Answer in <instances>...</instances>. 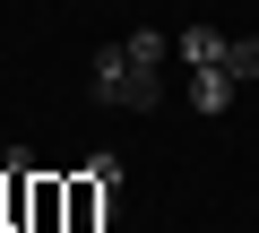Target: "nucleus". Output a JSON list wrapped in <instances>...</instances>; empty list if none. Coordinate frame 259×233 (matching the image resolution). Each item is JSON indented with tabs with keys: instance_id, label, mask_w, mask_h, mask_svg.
<instances>
[{
	"instance_id": "f257e3e1",
	"label": "nucleus",
	"mask_w": 259,
	"mask_h": 233,
	"mask_svg": "<svg viewBox=\"0 0 259 233\" xmlns=\"http://www.w3.org/2000/svg\"><path fill=\"white\" fill-rule=\"evenodd\" d=\"M95 95L121 104V112H156V104H164V69L130 61V43H104V52H95Z\"/></svg>"
},
{
	"instance_id": "f03ea898",
	"label": "nucleus",
	"mask_w": 259,
	"mask_h": 233,
	"mask_svg": "<svg viewBox=\"0 0 259 233\" xmlns=\"http://www.w3.org/2000/svg\"><path fill=\"white\" fill-rule=\"evenodd\" d=\"M121 199V156H87V173H69V224L61 233H104Z\"/></svg>"
},
{
	"instance_id": "7ed1b4c3",
	"label": "nucleus",
	"mask_w": 259,
	"mask_h": 233,
	"mask_svg": "<svg viewBox=\"0 0 259 233\" xmlns=\"http://www.w3.org/2000/svg\"><path fill=\"white\" fill-rule=\"evenodd\" d=\"M225 43H233L225 26H182V35H173V52H182L190 69H225Z\"/></svg>"
},
{
	"instance_id": "20e7f679",
	"label": "nucleus",
	"mask_w": 259,
	"mask_h": 233,
	"mask_svg": "<svg viewBox=\"0 0 259 233\" xmlns=\"http://www.w3.org/2000/svg\"><path fill=\"white\" fill-rule=\"evenodd\" d=\"M233 95H242V78H233V69H190V112H225Z\"/></svg>"
},
{
	"instance_id": "39448f33",
	"label": "nucleus",
	"mask_w": 259,
	"mask_h": 233,
	"mask_svg": "<svg viewBox=\"0 0 259 233\" xmlns=\"http://www.w3.org/2000/svg\"><path fill=\"white\" fill-rule=\"evenodd\" d=\"M121 43H130V61H147V69H164V26H130Z\"/></svg>"
},
{
	"instance_id": "423d86ee",
	"label": "nucleus",
	"mask_w": 259,
	"mask_h": 233,
	"mask_svg": "<svg viewBox=\"0 0 259 233\" xmlns=\"http://www.w3.org/2000/svg\"><path fill=\"white\" fill-rule=\"evenodd\" d=\"M225 69L250 86V78H259V35H233V43H225Z\"/></svg>"
},
{
	"instance_id": "0eeeda50",
	"label": "nucleus",
	"mask_w": 259,
	"mask_h": 233,
	"mask_svg": "<svg viewBox=\"0 0 259 233\" xmlns=\"http://www.w3.org/2000/svg\"><path fill=\"white\" fill-rule=\"evenodd\" d=\"M9 181H18V173H9V156H0V233H9Z\"/></svg>"
}]
</instances>
